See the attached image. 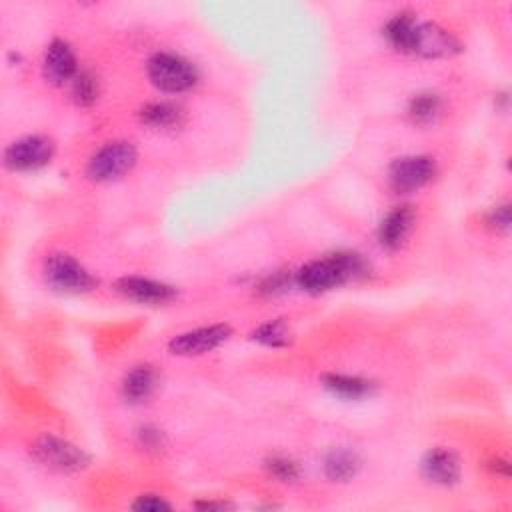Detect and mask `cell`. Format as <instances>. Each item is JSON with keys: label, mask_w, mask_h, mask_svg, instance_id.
Returning <instances> with one entry per match:
<instances>
[{"label": "cell", "mask_w": 512, "mask_h": 512, "mask_svg": "<svg viewBox=\"0 0 512 512\" xmlns=\"http://www.w3.org/2000/svg\"><path fill=\"white\" fill-rule=\"evenodd\" d=\"M416 226V212L410 204L392 206L378 222L376 238L380 248L388 252L400 250Z\"/></svg>", "instance_id": "13"}, {"label": "cell", "mask_w": 512, "mask_h": 512, "mask_svg": "<svg viewBox=\"0 0 512 512\" xmlns=\"http://www.w3.org/2000/svg\"><path fill=\"white\" fill-rule=\"evenodd\" d=\"M320 384L328 394L346 402L368 400L376 392L374 380L360 374H348V372H324L320 376Z\"/></svg>", "instance_id": "14"}, {"label": "cell", "mask_w": 512, "mask_h": 512, "mask_svg": "<svg viewBox=\"0 0 512 512\" xmlns=\"http://www.w3.org/2000/svg\"><path fill=\"white\" fill-rule=\"evenodd\" d=\"M156 388L158 372L152 364H136L120 380V396L132 406L148 402L154 396Z\"/></svg>", "instance_id": "15"}, {"label": "cell", "mask_w": 512, "mask_h": 512, "mask_svg": "<svg viewBox=\"0 0 512 512\" xmlns=\"http://www.w3.org/2000/svg\"><path fill=\"white\" fill-rule=\"evenodd\" d=\"M114 288L122 298L142 306H166L174 302L178 296L176 286L156 278L138 276V274H128L118 278L114 282Z\"/></svg>", "instance_id": "10"}, {"label": "cell", "mask_w": 512, "mask_h": 512, "mask_svg": "<svg viewBox=\"0 0 512 512\" xmlns=\"http://www.w3.org/2000/svg\"><path fill=\"white\" fill-rule=\"evenodd\" d=\"M80 72L76 52L64 38H52L42 56V76L52 86H70Z\"/></svg>", "instance_id": "11"}, {"label": "cell", "mask_w": 512, "mask_h": 512, "mask_svg": "<svg viewBox=\"0 0 512 512\" xmlns=\"http://www.w3.org/2000/svg\"><path fill=\"white\" fill-rule=\"evenodd\" d=\"M416 24L418 18L414 12L410 10H400L396 14H392L384 26H382V36L386 40V44L400 52V54H408L412 50V40H414V32H416Z\"/></svg>", "instance_id": "18"}, {"label": "cell", "mask_w": 512, "mask_h": 512, "mask_svg": "<svg viewBox=\"0 0 512 512\" xmlns=\"http://www.w3.org/2000/svg\"><path fill=\"white\" fill-rule=\"evenodd\" d=\"M30 454L44 468H50V470L60 472V474L82 472L92 462L90 454L82 446H78L76 442H72L64 436L52 434V432L40 434L32 442Z\"/></svg>", "instance_id": "3"}, {"label": "cell", "mask_w": 512, "mask_h": 512, "mask_svg": "<svg viewBox=\"0 0 512 512\" xmlns=\"http://www.w3.org/2000/svg\"><path fill=\"white\" fill-rule=\"evenodd\" d=\"M420 474L428 484L450 488L462 478V462L452 448L434 446L422 454Z\"/></svg>", "instance_id": "12"}, {"label": "cell", "mask_w": 512, "mask_h": 512, "mask_svg": "<svg viewBox=\"0 0 512 512\" xmlns=\"http://www.w3.org/2000/svg\"><path fill=\"white\" fill-rule=\"evenodd\" d=\"M360 468H362V460H360L358 452L352 448H346V446L330 448L322 460L324 476L330 482H338V484L354 480L358 476Z\"/></svg>", "instance_id": "17"}, {"label": "cell", "mask_w": 512, "mask_h": 512, "mask_svg": "<svg viewBox=\"0 0 512 512\" xmlns=\"http://www.w3.org/2000/svg\"><path fill=\"white\" fill-rule=\"evenodd\" d=\"M436 160L428 154H406L388 166V184L396 194H412L428 186L436 176Z\"/></svg>", "instance_id": "8"}, {"label": "cell", "mask_w": 512, "mask_h": 512, "mask_svg": "<svg viewBox=\"0 0 512 512\" xmlns=\"http://www.w3.org/2000/svg\"><path fill=\"white\" fill-rule=\"evenodd\" d=\"M462 50L460 40L442 24L434 20H420L416 24L414 40L410 56L426 58V60H440V58H452Z\"/></svg>", "instance_id": "9"}, {"label": "cell", "mask_w": 512, "mask_h": 512, "mask_svg": "<svg viewBox=\"0 0 512 512\" xmlns=\"http://www.w3.org/2000/svg\"><path fill=\"white\" fill-rule=\"evenodd\" d=\"M370 274V262L354 250H338L304 262L294 272V286L306 294H324Z\"/></svg>", "instance_id": "1"}, {"label": "cell", "mask_w": 512, "mask_h": 512, "mask_svg": "<svg viewBox=\"0 0 512 512\" xmlns=\"http://www.w3.org/2000/svg\"><path fill=\"white\" fill-rule=\"evenodd\" d=\"M42 276L48 288L62 294H86L98 286V278L76 256L52 252L46 256Z\"/></svg>", "instance_id": "4"}, {"label": "cell", "mask_w": 512, "mask_h": 512, "mask_svg": "<svg viewBox=\"0 0 512 512\" xmlns=\"http://www.w3.org/2000/svg\"><path fill=\"white\" fill-rule=\"evenodd\" d=\"M444 110V100L434 90H422L410 96L406 104V114L412 124L416 126H430L434 124Z\"/></svg>", "instance_id": "19"}, {"label": "cell", "mask_w": 512, "mask_h": 512, "mask_svg": "<svg viewBox=\"0 0 512 512\" xmlns=\"http://www.w3.org/2000/svg\"><path fill=\"white\" fill-rule=\"evenodd\" d=\"M138 162V150L130 140H110L102 144L86 162V176L106 184L126 176Z\"/></svg>", "instance_id": "5"}, {"label": "cell", "mask_w": 512, "mask_h": 512, "mask_svg": "<svg viewBox=\"0 0 512 512\" xmlns=\"http://www.w3.org/2000/svg\"><path fill=\"white\" fill-rule=\"evenodd\" d=\"M290 286H294V272H286V270H276L266 274L260 284H258V292L266 294V296H278L290 290Z\"/></svg>", "instance_id": "24"}, {"label": "cell", "mask_w": 512, "mask_h": 512, "mask_svg": "<svg viewBox=\"0 0 512 512\" xmlns=\"http://www.w3.org/2000/svg\"><path fill=\"white\" fill-rule=\"evenodd\" d=\"M146 76L150 84L164 94H184L200 82L198 66L172 50H158L146 60Z\"/></svg>", "instance_id": "2"}, {"label": "cell", "mask_w": 512, "mask_h": 512, "mask_svg": "<svg viewBox=\"0 0 512 512\" xmlns=\"http://www.w3.org/2000/svg\"><path fill=\"white\" fill-rule=\"evenodd\" d=\"M486 224L494 232L506 234L510 230V204L508 202H500V204L492 206L490 212L486 214Z\"/></svg>", "instance_id": "26"}, {"label": "cell", "mask_w": 512, "mask_h": 512, "mask_svg": "<svg viewBox=\"0 0 512 512\" xmlns=\"http://www.w3.org/2000/svg\"><path fill=\"white\" fill-rule=\"evenodd\" d=\"M138 120L142 126L156 132H172L186 120L184 110L172 100H152L140 106Z\"/></svg>", "instance_id": "16"}, {"label": "cell", "mask_w": 512, "mask_h": 512, "mask_svg": "<svg viewBox=\"0 0 512 512\" xmlns=\"http://www.w3.org/2000/svg\"><path fill=\"white\" fill-rule=\"evenodd\" d=\"M266 474L280 482V484H294L298 482L300 474H302V468H300V462L296 458H292L290 454H284V452H274V454H268L262 462Z\"/></svg>", "instance_id": "21"}, {"label": "cell", "mask_w": 512, "mask_h": 512, "mask_svg": "<svg viewBox=\"0 0 512 512\" xmlns=\"http://www.w3.org/2000/svg\"><path fill=\"white\" fill-rule=\"evenodd\" d=\"M486 468L500 478H510V462L502 456H492L486 460Z\"/></svg>", "instance_id": "27"}, {"label": "cell", "mask_w": 512, "mask_h": 512, "mask_svg": "<svg viewBox=\"0 0 512 512\" xmlns=\"http://www.w3.org/2000/svg\"><path fill=\"white\" fill-rule=\"evenodd\" d=\"M56 142L46 134H26L4 148V166L12 172H32L52 162Z\"/></svg>", "instance_id": "6"}, {"label": "cell", "mask_w": 512, "mask_h": 512, "mask_svg": "<svg viewBox=\"0 0 512 512\" xmlns=\"http://www.w3.org/2000/svg\"><path fill=\"white\" fill-rule=\"evenodd\" d=\"M136 444L148 454H160L166 448L168 440L162 428L154 424H142L136 428Z\"/></svg>", "instance_id": "23"}, {"label": "cell", "mask_w": 512, "mask_h": 512, "mask_svg": "<svg viewBox=\"0 0 512 512\" xmlns=\"http://www.w3.org/2000/svg\"><path fill=\"white\" fill-rule=\"evenodd\" d=\"M192 506L198 510H228V508H232V504L226 500H198Z\"/></svg>", "instance_id": "28"}, {"label": "cell", "mask_w": 512, "mask_h": 512, "mask_svg": "<svg viewBox=\"0 0 512 512\" xmlns=\"http://www.w3.org/2000/svg\"><path fill=\"white\" fill-rule=\"evenodd\" d=\"M70 98L80 108H90L100 98V80L92 70L80 68L76 78L70 82Z\"/></svg>", "instance_id": "22"}, {"label": "cell", "mask_w": 512, "mask_h": 512, "mask_svg": "<svg viewBox=\"0 0 512 512\" xmlns=\"http://www.w3.org/2000/svg\"><path fill=\"white\" fill-rule=\"evenodd\" d=\"M132 510L140 512H162V510H172V502L166 500L162 494L156 492H146L136 496V500L130 504Z\"/></svg>", "instance_id": "25"}, {"label": "cell", "mask_w": 512, "mask_h": 512, "mask_svg": "<svg viewBox=\"0 0 512 512\" xmlns=\"http://www.w3.org/2000/svg\"><path fill=\"white\" fill-rule=\"evenodd\" d=\"M250 340H254L260 346L278 350V348L290 346L292 330H290V326H288V322L284 318H270V320L258 324L250 332Z\"/></svg>", "instance_id": "20"}, {"label": "cell", "mask_w": 512, "mask_h": 512, "mask_svg": "<svg viewBox=\"0 0 512 512\" xmlns=\"http://www.w3.org/2000/svg\"><path fill=\"white\" fill-rule=\"evenodd\" d=\"M232 334L234 330L226 322L196 326L172 336L168 342V352L180 358H198L226 344L232 338Z\"/></svg>", "instance_id": "7"}]
</instances>
